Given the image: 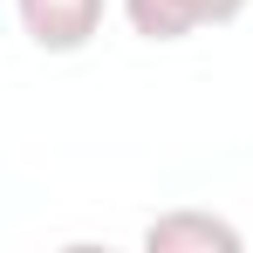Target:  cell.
<instances>
[{
    "instance_id": "1",
    "label": "cell",
    "mask_w": 253,
    "mask_h": 253,
    "mask_svg": "<svg viewBox=\"0 0 253 253\" xmlns=\"http://www.w3.org/2000/svg\"><path fill=\"white\" fill-rule=\"evenodd\" d=\"M240 14H247V0H124V21L137 42H192Z\"/></svg>"
},
{
    "instance_id": "2",
    "label": "cell",
    "mask_w": 253,
    "mask_h": 253,
    "mask_svg": "<svg viewBox=\"0 0 253 253\" xmlns=\"http://www.w3.org/2000/svg\"><path fill=\"white\" fill-rule=\"evenodd\" d=\"M14 21L42 55H76L103 35V0H14Z\"/></svg>"
},
{
    "instance_id": "3",
    "label": "cell",
    "mask_w": 253,
    "mask_h": 253,
    "mask_svg": "<svg viewBox=\"0 0 253 253\" xmlns=\"http://www.w3.org/2000/svg\"><path fill=\"white\" fill-rule=\"evenodd\" d=\"M144 247L151 253H240L247 233L219 212H199V206H178V212H158L144 226Z\"/></svg>"
}]
</instances>
